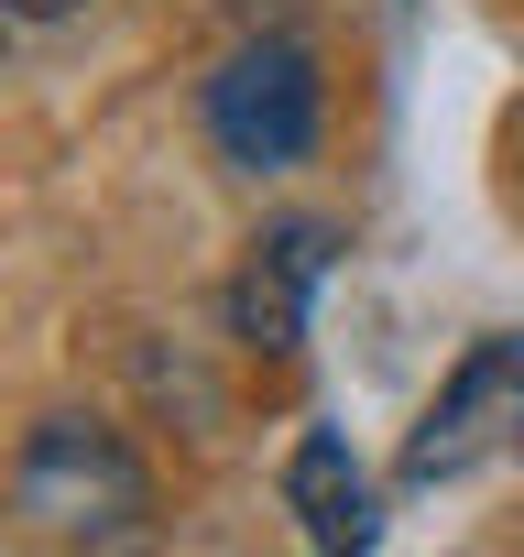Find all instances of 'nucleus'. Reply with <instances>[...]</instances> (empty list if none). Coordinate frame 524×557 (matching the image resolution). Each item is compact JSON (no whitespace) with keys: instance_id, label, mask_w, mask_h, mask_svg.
I'll return each instance as SVG.
<instances>
[{"instance_id":"obj_1","label":"nucleus","mask_w":524,"mask_h":557,"mask_svg":"<svg viewBox=\"0 0 524 557\" xmlns=\"http://www.w3.org/2000/svg\"><path fill=\"white\" fill-rule=\"evenodd\" d=\"M12 513L34 535H55V546H110V535H132L153 513V481H142V459L110 426L45 416L23 437V459H12Z\"/></svg>"},{"instance_id":"obj_2","label":"nucleus","mask_w":524,"mask_h":557,"mask_svg":"<svg viewBox=\"0 0 524 557\" xmlns=\"http://www.w3.org/2000/svg\"><path fill=\"white\" fill-rule=\"evenodd\" d=\"M208 132H219V153L251 164V175L307 164V143H317V55L285 45V34L240 45V55L208 77Z\"/></svg>"},{"instance_id":"obj_3","label":"nucleus","mask_w":524,"mask_h":557,"mask_svg":"<svg viewBox=\"0 0 524 557\" xmlns=\"http://www.w3.org/2000/svg\"><path fill=\"white\" fill-rule=\"evenodd\" d=\"M502 426H524V339H481V350L448 372L437 416H426V426H415V448H404V470H415V481H437V470L481 459Z\"/></svg>"},{"instance_id":"obj_4","label":"nucleus","mask_w":524,"mask_h":557,"mask_svg":"<svg viewBox=\"0 0 524 557\" xmlns=\"http://www.w3.org/2000/svg\"><path fill=\"white\" fill-rule=\"evenodd\" d=\"M317 273H328V230L317 219H285V230H262L251 262H240V285H229V329L251 350H307V296H317Z\"/></svg>"},{"instance_id":"obj_5","label":"nucleus","mask_w":524,"mask_h":557,"mask_svg":"<svg viewBox=\"0 0 524 557\" xmlns=\"http://www.w3.org/2000/svg\"><path fill=\"white\" fill-rule=\"evenodd\" d=\"M285 503H296V524L317 535V546H372V481H361V459H350V437H296V459H285Z\"/></svg>"},{"instance_id":"obj_6","label":"nucleus","mask_w":524,"mask_h":557,"mask_svg":"<svg viewBox=\"0 0 524 557\" xmlns=\"http://www.w3.org/2000/svg\"><path fill=\"white\" fill-rule=\"evenodd\" d=\"M23 23H66V12H88V0H12Z\"/></svg>"},{"instance_id":"obj_7","label":"nucleus","mask_w":524,"mask_h":557,"mask_svg":"<svg viewBox=\"0 0 524 557\" xmlns=\"http://www.w3.org/2000/svg\"><path fill=\"white\" fill-rule=\"evenodd\" d=\"M0 45H12V0H0Z\"/></svg>"}]
</instances>
